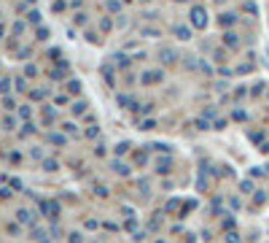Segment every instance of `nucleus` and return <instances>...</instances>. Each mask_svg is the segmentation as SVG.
<instances>
[{"instance_id":"1","label":"nucleus","mask_w":269,"mask_h":243,"mask_svg":"<svg viewBox=\"0 0 269 243\" xmlns=\"http://www.w3.org/2000/svg\"><path fill=\"white\" fill-rule=\"evenodd\" d=\"M191 19H194V25L197 27H205V22H207V14H205V8H194V11H191Z\"/></svg>"}]
</instances>
